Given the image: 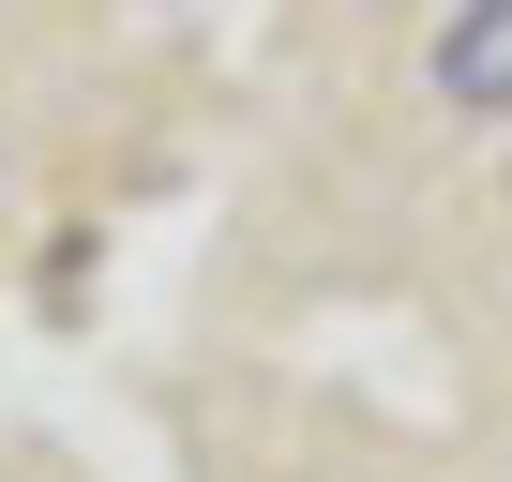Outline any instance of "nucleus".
<instances>
[{"instance_id":"1","label":"nucleus","mask_w":512,"mask_h":482,"mask_svg":"<svg viewBox=\"0 0 512 482\" xmlns=\"http://www.w3.org/2000/svg\"><path fill=\"white\" fill-rule=\"evenodd\" d=\"M437 91L512 121V0H452V31H437Z\"/></svg>"}]
</instances>
